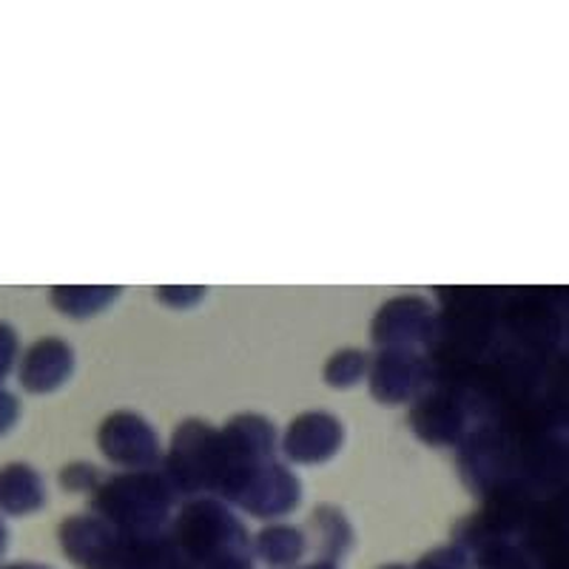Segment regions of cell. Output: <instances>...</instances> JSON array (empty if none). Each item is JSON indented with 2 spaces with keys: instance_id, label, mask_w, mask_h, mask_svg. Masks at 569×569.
I'll list each match as a JSON object with an SVG mask.
<instances>
[{
  "instance_id": "6da1fadb",
  "label": "cell",
  "mask_w": 569,
  "mask_h": 569,
  "mask_svg": "<svg viewBox=\"0 0 569 569\" xmlns=\"http://www.w3.org/2000/svg\"><path fill=\"white\" fill-rule=\"evenodd\" d=\"M174 487L154 472H129L106 481L94 492V512L129 541L160 536L174 505Z\"/></svg>"
},
{
  "instance_id": "7a4b0ae2",
  "label": "cell",
  "mask_w": 569,
  "mask_h": 569,
  "mask_svg": "<svg viewBox=\"0 0 569 569\" xmlns=\"http://www.w3.org/2000/svg\"><path fill=\"white\" fill-rule=\"evenodd\" d=\"M177 547L202 569H251L240 518L220 501H191L177 518Z\"/></svg>"
},
{
  "instance_id": "3957f363",
  "label": "cell",
  "mask_w": 569,
  "mask_h": 569,
  "mask_svg": "<svg viewBox=\"0 0 569 569\" xmlns=\"http://www.w3.org/2000/svg\"><path fill=\"white\" fill-rule=\"evenodd\" d=\"M228 501L257 518H279L297 510L302 498V481L277 461L228 465L220 481Z\"/></svg>"
},
{
  "instance_id": "277c9868",
  "label": "cell",
  "mask_w": 569,
  "mask_h": 569,
  "mask_svg": "<svg viewBox=\"0 0 569 569\" xmlns=\"http://www.w3.org/2000/svg\"><path fill=\"white\" fill-rule=\"evenodd\" d=\"M166 465H169V481L174 490H220L228 467L220 430H213L200 419L182 421L177 427Z\"/></svg>"
},
{
  "instance_id": "5b68a950",
  "label": "cell",
  "mask_w": 569,
  "mask_h": 569,
  "mask_svg": "<svg viewBox=\"0 0 569 569\" xmlns=\"http://www.w3.org/2000/svg\"><path fill=\"white\" fill-rule=\"evenodd\" d=\"M58 541L66 558L80 569H126L129 538L100 516H69L60 525Z\"/></svg>"
},
{
  "instance_id": "8992f818",
  "label": "cell",
  "mask_w": 569,
  "mask_h": 569,
  "mask_svg": "<svg viewBox=\"0 0 569 569\" xmlns=\"http://www.w3.org/2000/svg\"><path fill=\"white\" fill-rule=\"evenodd\" d=\"M100 453L126 470H149L160 461V436L146 416L134 410H114L98 427Z\"/></svg>"
},
{
  "instance_id": "52a82bcc",
  "label": "cell",
  "mask_w": 569,
  "mask_h": 569,
  "mask_svg": "<svg viewBox=\"0 0 569 569\" xmlns=\"http://www.w3.org/2000/svg\"><path fill=\"white\" fill-rule=\"evenodd\" d=\"M436 328V313L433 305L427 302L425 297L416 293H405L379 308L370 325V337L376 345L385 348H401V350H416V345L427 342L433 337Z\"/></svg>"
},
{
  "instance_id": "ba28073f",
  "label": "cell",
  "mask_w": 569,
  "mask_h": 569,
  "mask_svg": "<svg viewBox=\"0 0 569 569\" xmlns=\"http://www.w3.org/2000/svg\"><path fill=\"white\" fill-rule=\"evenodd\" d=\"M345 445V425L328 410H308L299 413L284 427L282 453L293 465L317 467L330 461Z\"/></svg>"
},
{
  "instance_id": "9c48e42d",
  "label": "cell",
  "mask_w": 569,
  "mask_h": 569,
  "mask_svg": "<svg viewBox=\"0 0 569 569\" xmlns=\"http://www.w3.org/2000/svg\"><path fill=\"white\" fill-rule=\"evenodd\" d=\"M427 373L430 370L419 350L385 348L370 359V393L382 405H401L421 393Z\"/></svg>"
},
{
  "instance_id": "30bf717a",
  "label": "cell",
  "mask_w": 569,
  "mask_h": 569,
  "mask_svg": "<svg viewBox=\"0 0 569 569\" xmlns=\"http://www.w3.org/2000/svg\"><path fill=\"white\" fill-rule=\"evenodd\" d=\"M78 368V356L66 339L43 337L18 359V382L27 393L49 396L63 388Z\"/></svg>"
},
{
  "instance_id": "8fae6325",
  "label": "cell",
  "mask_w": 569,
  "mask_h": 569,
  "mask_svg": "<svg viewBox=\"0 0 569 569\" xmlns=\"http://www.w3.org/2000/svg\"><path fill=\"white\" fill-rule=\"evenodd\" d=\"M228 465H251V461H271L277 450V427L271 419L257 413H242L228 419L220 430Z\"/></svg>"
},
{
  "instance_id": "7c38bea8",
  "label": "cell",
  "mask_w": 569,
  "mask_h": 569,
  "mask_svg": "<svg viewBox=\"0 0 569 569\" xmlns=\"http://www.w3.org/2000/svg\"><path fill=\"white\" fill-rule=\"evenodd\" d=\"M46 507V481L27 461L0 465V516L23 518Z\"/></svg>"
},
{
  "instance_id": "4fadbf2b",
  "label": "cell",
  "mask_w": 569,
  "mask_h": 569,
  "mask_svg": "<svg viewBox=\"0 0 569 569\" xmlns=\"http://www.w3.org/2000/svg\"><path fill=\"white\" fill-rule=\"evenodd\" d=\"M120 297H123V288L117 284H54L49 288V302L54 311L71 319L98 317L109 311Z\"/></svg>"
},
{
  "instance_id": "5bb4252c",
  "label": "cell",
  "mask_w": 569,
  "mask_h": 569,
  "mask_svg": "<svg viewBox=\"0 0 569 569\" xmlns=\"http://www.w3.org/2000/svg\"><path fill=\"white\" fill-rule=\"evenodd\" d=\"M421 399V396H419ZM461 416L459 405L445 396H427L419 401V408L413 410V427L416 433L430 445H453L461 433Z\"/></svg>"
},
{
  "instance_id": "9a60e30c",
  "label": "cell",
  "mask_w": 569,
  "mask_h": 569,
  "mask_svg": "<svg viewBox=\"0 0 569 569\" xmlns=\"http://www.w3.org/2000/svg\"><path fill=\"white\" fill-rule=\"evenodd\" d=\"M311 532L317 541L319 561L337 563L353 547V527L339 507L319 505L311 518Z\"/></svg>"
},
{
  "instance_id": "2e32d148",
  "label": "cell",
  "mask_w": 569,
  "mask_h": 569,
  "mask_svg": "<svg viewBox=\"0 0 569 569\" xmlns=\"http://www.w3.org/2000/svg\"><path fill=\"white\" fill-rule=\"evenodd\" d=\"M253 552L268 567H293L308 552V536L293 525H271L257 536Z\"/></svg>"
},
{
  "instance_id": "e0dca14e",
  "label": "cell",
  "mask_w": 569,
  "mask_h": 569,
  "mask_svg": "<svg viewBox=\"0 0 569 569\" xmlns=\"http://www.w3.org/2000/svg\"><path fill=\"white\" fill-rule=\"evenodd\" d=\"M370 373V356L359 348H342L325 362L322 379L325 385L339 390H348L359 385Z\"/></svg>"
},
{
  "instance_id": "ac0fdd59",
  "label": "cell",
  "mask_w": 569,
  "mask_h": 569,
  "mask_svg": "<svg viewBox=\"0 0 569 569\" xmlns=\"http://www.w3.org/2000/svg\"><path fill=\"white\" fill-rule=\"evenodd\" d=\"M60 485H63L66 492H98V487L103 485V476L89 461H71L60 470Z\"/></svg>"
},
{
  "instance_id": "d6986e66",
  "label": "cell",
  "mask_w": 569,
  "mask_h": 569,
  "mask_svg": "<svg viewBox=\"0 0 569 569\" xmlns=\"http://www.w3.org/2000/svg\"><path fill=\"white\" fill-rule=\"evenodd\" d=\"M206 293H208L206 284H162V288H157L154 297L160 299L166 308L188 311V308H197V305L206 299Z\"/></svg>"
},
{
  "instance_id": "ffe728a7",
  "label": "cell",
  "mask_w": 569,
  "mask_h": 569,
  "mask_svg": "<svg viewBox=\"0 0 569 569\" xmlns=\"http://www.w3.org/2000/svg\"><path fill=\"white\" fill-rule=\"evenodd\" d=\"M20 350H18V330L9 322L0 319V385L12 373V368L18 365Z\"/></svg>"
},
{
  "instance_id": "44dd1931",
  "label": "cell",
  "mask_w": 569,
  "mask_h": 569,
  "mask_svg": "<svg viewBox=\"0 0 569 569\" xmlns=\"http://www.w3.org/2000/svg\"><path fill=\"white\" fill-rule=\"evenodd\" d=\"M20 419V399L0 385V436H7Z\"/></svg>"
},
{
  "instance_id": "7402d4cb",
  "label": "cell",
  "mask_w": 569,
  "mask_h": 569,
  "mask_svg": "<svg viewBox=\"0 0 569 569\" xmlns=\"http://www.w3.org/2000/svg\"><path fill=\"white\" fill-rule=\"evenodd\" d=\"M9 550V527H7V518L0 516V558L7 556Z\"/></svg>"
},
{
  "instance_id": "603a6c76",
  "label": "cell",
  "mask_w": 569,
  "mask_h": 569,
  "mask_svg": "<svg viewBox=\"0 0 569 569\" xmlns=\"http://www.w3.org/2000/svg\"><path fill=\"white\" fill-rule=\"evenodd\" d=\"M0 569H52L46 563H29V561H14V563H0Z\"/></svg>"
},
{
  "instance_id": "cb8c5ba5",
  "label": "cell",
  "mask_w": 569,
  "mask_h": 569,
  "mask_svg": "<svg viewBox=\"0 0 569 569\" xmlns=\"http://www.w3.org/2000/svg\"><path fill=\"white\" fill-rule=\"evenodd\" d=\"M305 569H339L337 563H328V561H313L311 567H305Z\"/></svg>"
},
{
  "instance_id": "d4e9b609",
  "label": "cell",
  "mask_w": 569,
  "mask_h": 569,
  "mask_svg": "<svg viewBox=\"0 0 569 569\" xmlns=\"http://www.w3.org/2000/svg\"><path fill=\"white\" fill-rule=\"evenodd\" d=\"M382 569H408V567H382Z\"/></svg>"
}]
</instances>
